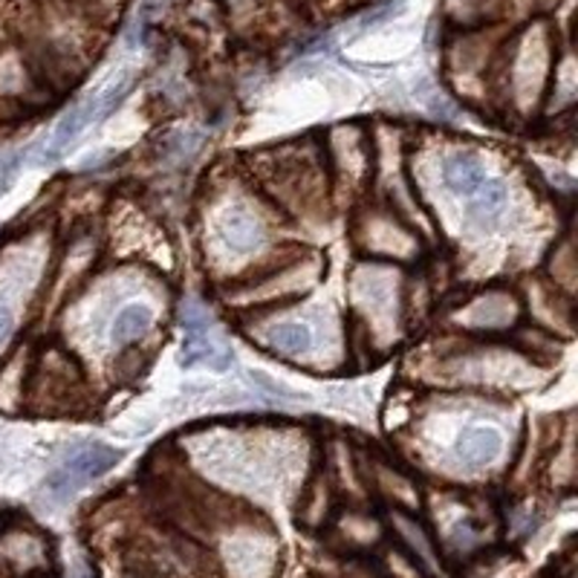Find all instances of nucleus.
<instances>
[{
    "label": "nucleus",
    "instance_id": "7ed1b4c3",
    "mask_svg": "<svg viewBox=\"0 0 578 578\" xmlns=\"http://www.w3.org/2000/svg\"><path fill=\"white\" fill-rule=\"evenodd\" d=\"M484 180V162L477 157H471V153H455V157H448L446 162H442V182H446V188L451 195L469 200Z\"/></svg>",
    "mask_w": 578,
    "mask_h": 578
},
{
    "label": "nucleus",
    "instance_id": "1a4fd4ad",
    "mask_svg": "<svg viewBox=\"0 0 578 578\" xmlns=\"http://www.w3.org/2000/svg\"><path fill=\"white\" fill-rule=\"evenodd\" d=\"M252 379L258 382V388L263 390V393H269V397L278 399V402H292V399H303L298 390L287 388L281 379H275V376L263 373V370H252Z\"/></svg>",
    "mask_w": 578,
    "mask_h": 578
},
{
    "label": "nucleus",
    "instance_id": "20e7f679",
    "mask_svg": "<svg viewBox=\"0 0 578 578\" xmlns=\"http://www.w3.org/2000/svg\"><path fill=\"white\" fill-rule=\"evenodd\" d=\"M457 451H460V457L469 466H486V462L498 460V455L504 451V437H500L498 428L475 426L466 434H460Z\"/></svg>",
    "mask_w": 578,
    "mask_h": 578
},
{
    "label": "nucleus",
    "instance_id": "6e6552de",
    "mask_svg": "<svg viewBox=\"0 0 578 578\" xmlns=\"http://www.w3.org/2000/svg\"><path fill=\"white\" fill-rule=\"evenodd\" d=\"M269 345L283 356H301L312 347V330L301 321H281L269 330Z\"/></svg>",
    "mask_w": 578,
    "mask_h": 578
},
{
    "label": "nucleus",
    "instance_id": "423d86ee",
    "mask_svg": "<svg viewBox=\"0 0 578 578\" xmlns=\"http://www.w3.org/2000/svg\"><path fill=\"white\" fill-rule=\"evenodd\" d=\"M469 200L471 217L480 220V223H491V220L504 217L506 206H509V191H506V186L500 180H484Z\"/></svg>",
    "mask_w": 578,
    "mask_h": 578
},
{
    "label": "nucleus",
    "instance_id": "f03ea898",
    "mask_svg": "<svg viewBox=\"0 0 578 578\" xmlns=\"http://www.w3.org/2000/svg\"><path fill=\"white\" fill-rule=\"evenodd\" d=\"M518 316V301L509 292H486L466 307V321L477 330H500Z\"/></svg>",
    "mask_w": 578,
    "mask_h": 578
},
{
    "label": "nucleus",
    "instance_id": "39448f33",
    "mask_svg": "<svg viewBox=\"0 0 578 578\" xmlns=\"http://www.w3.org/2000/svg\"><path fill=\"white\" fill-rule=\"evenodd\" d=\"M220 238H223V243L229 246L231 252H252V249L263 243V226L252 215H246V211H231L220 223Z\"/></svg>",
    "mask_w": 578,
    "mask_h": 578
},
{
    "label": "nucleus",
    "instance_id": "f257e3e1",
    "mask_svg": "<svg viewBox=\"0 0 578 578\" xmlns=\"http://www.w3.org/2000/svg\"><path fill=\"white\" fill-rule=\"evenodd\" d=\"M116 460H119V451H113V448L108 446L87 448V451H81V455H76L70 462H67V469L58 475L56 489L70 491L72 486L84 484V480H96V477H101L104 471L113 469Z\"/></svg>",
    "mask_w": 578,
    "mask_h": 578
},
{
    "label": "nucleus",
    "instance_id": "0eeeda50",
    "mask_svg": "<svg viewBox=\"0 0 578 578\" xmlns=\"http://www.w3.org/2000/svg\"><path fill=\"white\" fill-rule=\"evenodd\" d=\"M153 327V312L151 307H144V303H128L122 310L116 312L113 318V339L128 345V341H137L142 339L144 332Z\"/></svg>",
    "mask_w": 578,
    "mask_h": 578
},
{
    "label": "nucleus",
    "instance_id": "9d476101",
    "mask_svg": "<svg viewBox=\"0 0 578 578\" xmlns=\"http://www.w3.org/2000/svg\"><path fill=\"white\" fill-rule=\"evenodd\" d=\"M12 332H14V316L7 310V307H0V345H3Z\"/></svg>",
    "mask_w": 578,
    "mask_h": 578
}]
</instances>
